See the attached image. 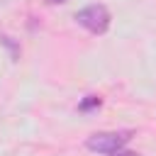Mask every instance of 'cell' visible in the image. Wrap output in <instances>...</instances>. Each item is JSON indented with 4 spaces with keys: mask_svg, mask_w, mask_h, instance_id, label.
<instances>
[{
    "mask_svg": "<svg viewBox=\"0 0 156 156\" xmlns=\"http://www.w3.org/2000/svg\"><path fill=\"white\" fill-rule=\"evenodd\" d=\"M134 136L132 129H119V132H98L90 134L85 139V149L95 151V154H115L119 149H124L129 144V139Z\"/></svg>",
    "mask_w": 156,
    "mask_h": 156,
    "instance_id": "obj_1",
    "label": "cell"
},
{
    "mask_svg": "<svg viewBox=\"0 0 156 156\" xmlns=\"http://www.w3.org/2000/svg\"><path fill=\"white\" fill-rule=\"evenodd\" d=\"M110 20H112L110 17V10L105 5H100V2L88 5V7H83V10L76 12V22L83 29H88L90 34H105L110 29Z\"/></svg>",
    "mask_w": 156,
    "mask_h": 156,
    "instance_id": "obj_2",
    "label": "cell"
},
{
    "mask_svg": "<svg viewBox=\"0 0 156 156\" xmlns=\"http://www.w3.org/2000/svg\"><path fill=\"white\" fill-rule=\"evenodd\" d=\"M102 105V100L98 98V95H85L80 102H78V110L80 112H90V110H95V107H100Z\"/></svg>",
    "mask_w": 156,
    "mask_h": 156,
    "instance_id": "obj_3",
    "label": "cell"
},
{
    "mask_svg": "<svg viewBox=\"0 0 156 156\" xmlns=\"http://www.w3.org/2000/svg\"><path fill=\"white\" fill-rule=\"evenodd\" d=\"M0 41H2V44H5L10 51H12V61H17V56H20V46H17V44H15L10 37H0Z\"/></svg>",
    "mask_w": 156,
    "mask_h": 156,
    "instance_id": "obj_4",
    "label": "cell"
},
{
    "mask_svg": "<svg viewBox=\"0 0 156 156\" xmlns=\"http://www.w3.org/2000/svg\"><path fill=\"white\" fill-rule=\"evenodd\" d=\"M107 156H139V154H134V151H124V149H119V151H115V154H107Z\"/></svg>",
    "mask_w": 156,
    "mask_h": 156,
    "instance_id": "obj_5",
    "label": "cell"
},
{
    "mask_svg": "<svg viewBox=\"0 0 156 156\" xmlns=\"http://www.w3.org/2000/svg\"><path fill=\"white\" fill-rule=\"evenodd\" d=\"M63 2H68V0H46V5H63Z\"/></svg>",
    "mask_w": 156,
    "mask_h": 156,
    "instance_id": "obj_6",
    "label": "cell"
}]
</instances>
